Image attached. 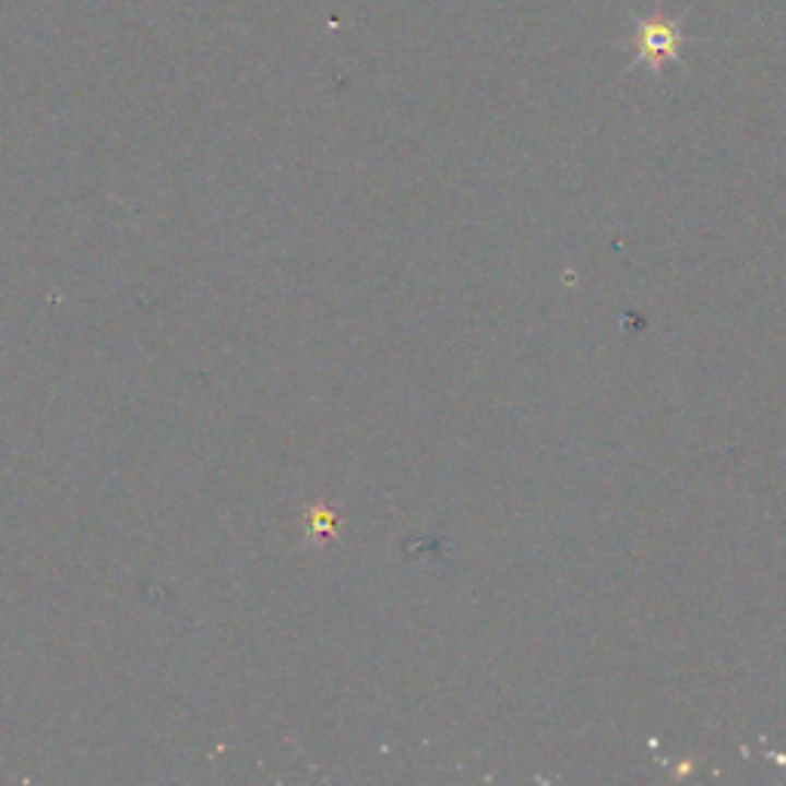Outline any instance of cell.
Returning <instances> with one entry per match:
<instances>
[{"label": "cell", "mask_w": 786, "mask_h": 786, "mask_svg": "<svg viewBox=\"0 0 786 786\" xmlns=\"http://www.w3.org/2000/svg\"><path fill=\"white\" fill-rule=\"evenodd\" d=\"M639 47H642L645 59H664L679 47V32L672 25H664V22H645L642 32H639Z\"/></svg>", "instance_id": "1"}]
</instances>
